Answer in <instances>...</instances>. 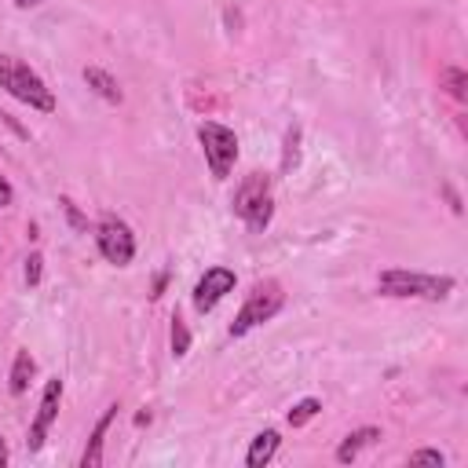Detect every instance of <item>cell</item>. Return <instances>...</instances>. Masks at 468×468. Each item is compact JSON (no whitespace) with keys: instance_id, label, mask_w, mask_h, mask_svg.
I'll use <instances>...</instances> for the list:
<instances>
[{"instance_id":"obj_1","label":"cell","mask_w":468,"mask_h":468,"mask_svg":"<svg viewBox=\"0 0 468 468\" xmlns=\"http://www.w3.org/2000/svg\"><path fill=\"white\" fill-rule=\"evenodd\" d=\"M0 88H4L11 99L26 102L29 110H40V113H51V110H55V95H51V88L44 84V77L33 73V69H29L26 62H18L15 55H0Z\"/></svg>"},{"instance_id":"obj_2","label":"cell","mask_w":468,"mask_h":468,"mask_svg":"<svg viewBox=\"0 0 468 468\" xmlns=\"http://www.w3.org/2000/svg\"><path fill=\"white\" fill-rule=\"evenodd\" d=\"M234 216L252 230V234H263L271 216H274V197H271V179L263 172H249L238 190H234Z\"/></svg>"},{"instance_id":"obj_3","label":"cell","mask_w":468,"mask_h":468,"mask_svg":"<svg viewBox=\"0 0 468 468\" xmlns=\"http://www.w3.org/2000/svg\"><path fill=\"white\" fill-rule=\"evenodd\" d=\"M377 289H380L384 296L446 300V296H450V289H453V278H450V274H420V271H402V267H391V271H380Z\"/></svg>"},{"instance_id":"obj_4","label":"cell","mask_w":468,"mask_h":468,"mask_svg":"<svg viewBox=\"0 0 468 468\" xmlns=\"http://www.w3.org/2000/svg\"><path fill=\"white\" fill-rule=\"evenodd\" d=\"M282 303H285V292H282L278 282H256L252 292H249V300L241 303L238 318L230 322V336H245V333H252L260 322H271V318L282 311Z\"/></svg>"},{"instance_id":"obj_5","label":"cell","mask_w":468,"mask_h":468,"mask_svg":"<svg viewBox=\"0 0 468 468\" xmlns=\"http://www.w3.org/2000/svg\"><path fill=\"white\" fill-rule=\"evenodd\" d=\"M197 139H201V150H205V161H208L212 179H227L230 168H234V161H238V135L227 124L205 121L197 128Z\"/></svg>"},{"instance_id":"obj_6","label":"cell","mask_w":468,"mask_h":468,"mask_svg":"<svg viewBox=\"0 0 468 468\" xmlns=\"http://www.w3.org/2000/svg\"><path fill=\"white\" fill-rule=\"evenodd\" d=\"M95 245L102 252V260H110L113 267H128L132 256H135V234L124 219L117 216H102L99 227H95Z\"/></svg>"},{"instance_id":"obj_7","label":"cell","mask_w":468,"mask_h":468,"mask_svg":"<svg viewBox=\"0 0 468 468\" xmlns=\"http://www.w3.org/2000/svg\"><path fill=\"white\" fill-rule=\"evenodd\" d=\"M58 402H62V380L55 377V380H48V384H44V395H40L37 417H33V424H29V439H26V446H29V450H40V446H44V439H48V431H51L55 417H58Z\"/></svg>"},{"instance_id":"obj_8","label":"cell","mask_w":468,"mask_h":468,"mask_svg":"<svg viewBox=\"0 0 468 468\" xmlns=\"http://www.w3.org/2000/svg\"><path fill=\"white\" fill-rule=\"evenodd\" d=\"M227 292H234V271H227V267H208V271L197 278V285H194V307H197L201 314H208Z\"/></svg>"},{"instance_id":"obj_9","label":"cell","mask_w":468,"mask_h":468,"mask_svg":"<svg viewBox=\"0 0 468 468\" xmlns=\"http://www.w3.org/2000/svg\"><path fill=\"white\" fill-rule=\"evenodd\" d=\"M113 417H117V402L106 406V413L95 420L91 439H88V446H84V453H80V468H99V464H102V442H106V431H110Z\"/></svg>"},{"instance_id":"obj_10","label":"cell","mask_w":468,"mask_h":468,"mask_svg":"<svg viewBox=\"0 0 468 468\" xmlns=\"http://www.w3.org/2000/svg\"><path fill=\"white\" fill-rule=\"evenodd\" d=\"M373 442H380V428H373V424L355 428V431H347L344 442L336 446V461H340V464H351V461H355L362 450H369Z\"/></svg>"},{"instance_id":"obj_11","label":"cell","mask_w":468,"mask_h":468,"mask_svg":"<svg viewBox=\"0 0 468 468\" xmlns=\"http://www.w3.org/2000/svg\"><path fill=\"white\" fill-rule=\"evenodd\" d=\"M84 84H88L99 99H106L110 106H121V99H124V91H121L117 77H110V73H106V69H99V66H84Z\"/></svg>"},{"instance_id":"obj_12","label":"cell","mask_w":468,"mask_h":468,"mask_svg":"<svg viewBox=\"0 0 468 468\" xmlns=\"http://www.w3.org/2000/svg\"><path fill=\"white\" fill-rule=\"evenodd\" d=\"M278 446H282V435H278L274 428L260 431V435L252 439L249 453H245V464H249V468H263V464H271V457L278 453Z\"/></svg>"},{"instance_id":"obj_13","label":"cell","mask_w":468,"mask_h":468,"mask_svg":"<svg viewBox=\"0 0 468 468\" xmlns=\"http://www.w3.org/2000/svg\"><path fill=\"white\" fill-rule=\"evenodd\" d=\"M33 373H37V362H33V355H29V351H15V362H11V377H7V388H11V395H26V388H29V380H33Z\"/></svg>"},{"instance_id":"obj_14","label":"cell","mask_w":468,"mask_h":468,"mask_svg":"<svg viewBox=\"0 0 468 468\" xmlns=\"http://www.w3.org/2000/svg\"><path fill=\"white\" fill-rule=\"evenodd\" d=\"M168 340H172V355H176V358H183V355L190 351V329H186V322H183L179 314H172V333H168Z\"/></svg>"},{"instance_id":"obj_15","label":"cell","mask_w":468,"mask_h":468,"mask_svg":"<svg viewBox=\"0 0 468 468\" xmlns=\"http://www.w3.org/2000/svg\"><path fill=\"white\" fill-rule=\"evenodd\" d=\"M318 410H322V402L307 395V399L292 402V410H289V424H292V428H300V424H307V420H311V417H314Z\"/></svg>"},{"instance_id":"obj_16","label":"cell","mask_w":468,"mask_h":468,"mask_svg":"<svg viewBox=\"0 0 468 468\" xmlns=\"http://www.w3.org/2000/svg\"><path fill=\"white\" fill-rule=\"evenodd\" d=\"M296 161H300V128L292 124V128L285 132V154H282V172H292V168H296Z\"/></svg>"},{"instance_id":"obj_17","label":"cell","mask_w":468,"mask_h":468,"mask_svg":"<svg viewBox=\"0 0 468 468\" xmlns=\"http://www.w3.org/2000/svg\"><path fill=\"white\" fill-rule=\"evenodd\" d=\"M442 88L453 95V99H464L468 91V77H464V69H457V66H450V69H442Z\"/></svg>"},{"instance_id":"obj_18","label":"cell","mask_w":468,"mask_h":468,"mask_svg":"<svg viewBox=\"0 0 468 468\" xmlns=\"http://www.w3.org/2000/svg\"><path fill=\"white\" fill-rule=\"evenodd\" d=\"M40 274H44V256L40 252H29L26 256V285H40Z\"/></svg>"},{"instance_id":"obj_19","label":"cell","mask_w":468,"mask_h":468,"mask_svg":"<svg viewBox=\"0 0 468 468\" xmlns=\"http://www.w3.org/2000/svg\"><path fill=\"white\" fill-rule=\"evenodd\" d=\"M410 464H435V468H442L446 457H442L439 450H413V453H410Z\"/></svg>"},{"instance_id":"obj_20","label":"cell","mask_w":468,"mask_h":468,"mask_svg":"<svg viewBox=\"0 0 468 468\" xmlns=\"http://www.w3.org/2000/svg\"><path fill=\"white\" fill-rule=\"evenodd\" d=\"M58 205H62V212H66V216H69V223H73V230H88V219H84V216H80V212H77V205H73V201H69V197H62V201H58Z\"/></svg>"},{"instance_id":"obj_21","label":"cell","mask_w":468,"mask_h":468,"mask_svg":"<svg viewBox=\"0 0 468 468\" xmlns=\"http://www.w3.org/2000/svg\"><path fill=\"white\" fill-rule=\"evenodd\" d=\"M11 197H15V190H11V183L0 176V208H7V205H11Z\"/></svg>"},{"instance_id":"obj_22","label":"cell","mask_w":468,"mask_h":468,"mask_svg":"<svg viewBox=\"0 0 468 468\" xmlns=\"http://www.w3.org/2000/svg\"><path fill=\"white\" fill-rule=\"evenodd\" d=\"M165 278H168V274H165V271H161V274H157V278H154V292H150V296H161V289H165Z\"/></svg>"},{"instance_id":"obj_23","label":"cell","mask_w":468,"mask_h":468,"mask_svg":"<svg viewBox=\"0 0 468 468\" xmlns=\"http://www.w3.org/2000/svg\"><path fill=\"white\" fill-rule=\"evenodd\" d=\"M4 464H7V442L0 439V468H4Z\"/></svg>"},{"instance_id":"obj_24","label":"cell","mask_w":468,"mask_h":468,"mask_svg":"<svg viewBox=\"0 0 468 468\" xmlns=\"http://www.w3.org/2000/svg\"><path fill=\"white\" fill-rule=\"evenodd\" d=\"M11 4H15V7H37L40 0H11Z\"/></svg>"}]
</instances>
